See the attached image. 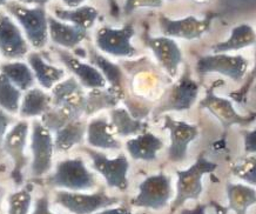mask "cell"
I'll return each mask as SVG.
<instances>
[{"label":"cell","mask_w":256,"mask_h":214,"mask_svg":"<svg viewBox=\"0 0 256 214\" xmlns=\"http://www.w3.org/2000/svg\"><path fill=\"white\" fill-rule=\"evenodd\" d=\"M200 84L192 78L190 66H184V73L178 79L167 87L159 103L152 110V118L158 120L161 115L167 112H182L188 111L196 103Z\"/></svg>","instance_id":"1"},{"label":"cell","mask_w":256,"mask_h":214,"mask_svg":"<svg viewBox=\"0 0 256 214\" xmlns=\"http://www.w3.org/2000/svg\"><path fill=\"white\" fill-rule=\"evenodd\" d=\"M6 12L13 17L25 33L30 45L42 50L48 43V15L42 6H26L19 2H8Z\"/></svg>","instance_id":"2"},{"label":"cell","mask_w":256,"mask_h":214,"mask_svg":"<svg viewBox=\"0 0 256 214\" xmlns=\"http://www.w3.org/2000/svg\"><path fill=\"white\" fill-rule=\"evenodd\" d=\"M218 167L216 162H213L204 157V153L198 155V158L190 167L187 169H178L176 181V194L174 196L173 203L170 206V214H174L182 207L188 200L198 201L204 191L202 178L204 174L213 173Z\"/></svg>","instance_id":"3"},{"label":"cell","mask_w":256,"mask_h":214,"mask_svg":"<svg viewBox=\"0 0 256 214\" xmlns=\"http://www.w3.org/2000/svg\"><path fill=\"white\" fill-rule=\"evenodd\" d=\"M46 182L50 187L80 192L92 189L96 186V179L82 159L76 158L59 161L54 173L46 178Z\"/></svg>","instance_id":"4"},{"label":"cell","mask_w":256,"mask_h":214,"mask_svg":"<svg viewBox=\"0 0 256 214\" xmlns=\"http://www.w3.org/2000/svg\"><path fill=\"white\" fill-rule=\"evenodd\" d=\"M224 80H216L207 88L206 94L202 98L200 103L201 108H206L220 121L224 131L230 128L234 125L248 126L256 120V112L248 115H242L235 110L233 103L229 99L222 98L215 93V88L220 85H224Z\"/></svg>","instance_id":"5"},{"label":"cell","mask_w":256,"mask_h":214,"mask_svg":"<svg viewBox=\"0 0 256 214\" xmlns=\"http://www.w3.org/2000/svg\"><path fill=\"white\" fill-rule=\"evenodd\" d=\"M173 195L172 178L160 172L147 176L142 182H140L139 192L132 200V205L140 208L160 210L168 205Z\"/></svg>","instance_id":"6"},{"label":"cell","mask_w":256,"mask_h":214,"mask_svg":"<svg viewBox=\"0 0 256 214\" xmlns=\"http://www.w3.org/2000/svg\"><path fill=\"white\" fill-rule=\"evenodd\" d=\"M54 201L73 214H94L116 206L120 199L108 195L105 191L96 193L58 191L54 195Z\"/></svg>","instance_id":"7"},{"label":"cell","mask_w":256,"mask_h":214,"mask_svg":"<svg viewBox=\"0 0 256 214\" xmlns=\"http://www.w3.org/2000/svg\"><path fill=\"white\" fill-rule=\"evenodd\" d=\"M136 35L133 24H126L120 29L102 26L96 33V46L101 52L118 58H132L136 54L132 38Z\"/></svg>","instance_id":"8"},{"label":"cell","mask_w":256,"mask_h":214,"mask_svg":"<svg viewBox=\"0 0 256 214\" xmlns=\"http://www.w3.org/2000/svg\"><path fill=\"white\" fill-rule=\"evenodd\" d=\"M248 66V59L240 54L230 56L228 53H214L198 58L195 70L200 76L218 73L235 83H240L247 74Z\"/></svg>","instance_id":"9"},{"label":"cell","mask_w":256,"mask_h":214,"mask_svg":"<svg viewBox=\"0 0 256 214\" xmlns=\"http://www.w3.org/2000/svg\"><path fill=\"white\" fill-rule=\"evenodd\" d=\"M54 151V140H53L52 132L46 126H44L40 120L33 121L31 134V172L33 176L40 178V176L50 173L52 169Z\"/></svg>","instance_id":"10"},{"label":"cell","mask_w":256,"mask_h":214,"mask_svg":"<svg viewBox=\"0 0 256 214\" xmlns=\"http://www.w3.org/2000/svg\"><path fill=\"white\" fill-rule=\"evenodd\" d=\"M92 160V166L106 180L107 186L126 191L128 187V171L130 161L124 154H119L116 158L110 159L106 154L92 148H84Z\"/></svg>","instance_id":"11"},{"label":"cell","mask_w":256,"mask_h":214,"mask_svg":"<svg viewBox=\"0 0 256 214\" xmlns=\"http://www.w3.org/2000/svg\"><path fill=\"white\" fill-rule=\"evenodd\" d=\"M214 18L215 15H208L204 18L188 16L181 19H172L164 15H160L158 22L164 37L172 39L195 40L200 39L202 36L210 32Z\"/></svg>","instance_id":"12"},{"label":"cell","mask_w":256,"mask_h":214,"mask_svg":"<svg viewBox=\"0 0 256 214\" xmlns=\"http://www.w3.org/2000/svg\"><path fill=\"white\" fill-rule=\"evenodd\" d=\"M30 125L26 120H20L6 133L2 141V149L12 159V179L16 185L22 183V171L28 164V158L25 153L28 144Z\"/></svg>","instance_id":"13"},{"label":"cell","mask_w":256,"mask_h":214,"mask_svg":"<svg viewBox=\"0 0 256 214\" xmlns=\"http://www.w3.org/2000/svg\"><path fill=\"white\" fill-rule=\"evenodd\" d=\"M30 45L22 30L6 11H0V54L6 59L28 57Z\"/></svg>","instance_id":"14"},{"label":"cell","mask_w":256,"mask_h":214,"mask_svg":"<svg viewBox=\"0 0 256 214\" xmlns=\"http://www.w3.org/2000/svg\"><path fill=\"white\" fill-rule=\"evenodd\" d=\"M164 128L170 132V137L168 160L172 162H182L186 160L190 142L198 137V127L196 125L175 120L170 115H164Z\"/></svg>","instance_id":"15"},{"label":"cell","mask_w":256,"mask_h":214,"mask_svg":"<svg viewBox=\"0 0 256 214\" xmlns=\"http://www.w3.org/2000/svg\"><path fill=\"white\" fill-rule=\"evenodd\" d=\"M52 106L62 107L74 118L80 119L85 114L86 94L82 84L74 77L62 79L52 88Z\"/></svg>","instance_id":"16"},{"label":"cell","mask_w":256,"mask_h":214,"mask_svg":"<svg viewBox=\"0 0 256 214\" xmlns=\"http://www.w3.org/2000/svg\"><path fill=\"white\" fill-rule=\"evenodd\" d=\"M144 43L154 54L158 64L170 78L178 74V66L182 63L184 57L180 46L174 39L168 37H152L146 32L144 36Z\"/></svg>","instance_id":"17"},{"label":"cell","mask_w":256,"mask_h":214,"mask_svg":"<svg viewBox=\"0 0 256 214\" xmlns=\"http://www.w3.org/2000/svg\"><path fill=\"white\" fill-rule=\"evenodd\" d=\"M56 53L58 54L59 59L64 65L76 76V80L82 84V87L90 88V90L106 87V79L92 64L82 63L79 58H76L67 50L56 49Z\"/></svg>","instance_id":"18"},{"label":"cell","mask_w":256,"mask_h":214,"mask_svg":"<svg viewBox=\"0 0 256 214\" xmlns=\"http://www.w3.org/2000/svg\"><path fill=\"white\" fill-rule=\"evenodd\" d=\"M48 37L64 50H76L87 38V32L72 24L48 16Z\"/></svg>","instance_id":"19"},{"label":"cell","mask_w":256,"mask_h":214,"mask_svg":"<svg viewBox=\"0 0 256 214\" xmlns=\"http://www.w3.org/2000/svg\"><path fill=\"white\" fill-rule=\"evenodd\" d=\"M164 145L162 139L152 132L144 131L136 137L127 140L126 149L134 160L154 161L156 159L158 152L164 148Z\"/></svg>","instance_id":"20"},{"label":"cell","mask_w":256,"mask_h":214,"mask_svg":"<svg viewBox=\"0 0 256 214\" xmlns=\"http://www.w3.org/2000/svg\"><path fill=\"white\" fill-rule=\"evenodd\" d=\"M87 144L100 149H120L121 142L116 138L106 117L94 118L87 124Z\"/></svg>","instance_id":"21"},{"label":"cell","mask_w":256,"mask_h":214,"mask_svg":"<svg viewBox=\"0 0 256 214\" xmlns=\"http://www.w3.org/2000/svg\"><path fill=\"white\" fill-rule=\"evenodd\" d=\"M28 64L34 74L36 80L45 90H52L54 85L65 78V71L47 63L38 52L28 54Z\"/></svg>","instance_id":"22"},{"label":"cell","mask_w":256,"mask_h":214,"mask_svg":"<svg viewBox=\"0 0 256 214\" xmlns=\"http://www.w3.org/2000/svg\"><path fill=\"white\" fill-rule=\"evenodd\" d=\"M110 125L113 133L121 138L132 137L147 131L148 124L134 118L127 108L116 107L110 112Z\"/></svg>","instance_id":"23"},{"label":"cell","mask_w":256,"mask_h":214,"mask_svg":"<svg viewBox=\"0 0 256 214\" xmlns=\"http://www.w3.org/2000/svg\"><path fill=\"white\" fill-rule=\"evenodd\" d=\"M90 61L100 71L107 83L110 84V87L122 100L124 97V74L122 69L118 64L112 63L110 59L101 56L93 49L90 50Z\"/></svg>","instance_id":"24"},{"label":"cell","mask_w":256,"mask_h":214,"mask_svg":"<svg viewBox=\"0 0 256 214\" xmlns=\"http://www.w3.org/2000/svg\"><path fill=\"white\" fill-rule=\"evenodd\" d=\"M87 124L82 118L67 122L54 132V149L59 152H67L76 145L82 144L86 135Z\"/></svg>","instance_id":"25"},{"label":"cell","mask_w":256,"mask_h":214,"mask_svg":"<svg viewBox=\"0 0 256 214\" xmlns=\"http://www.w3.org/2000/svg\"><path fill=\"white\" fill-rule=\"evenodd\" d=\"M256 44V33L248 24H241L232 29L230 36L227 40L214 44L212 46L213 53H228L230 51H238Z\"/></svg>","instance_id":"26"},{"label":"cell","mask_w":256,"mask_h":214,"mask_svg":"<svg viewBox=\"0 0 256 214\" xmlns=\"http://www.w3.org/2000/svg\"><path fill=\"white\" fill-rule=\"evenodd\" d=\"M50 107H52V97L44 92L42 88L32 87L26 91L22 98L19 114L24 119L42 117Z\"/></svg>","instance_id":"27"},{"label":"cell","mask_w":256,"mask_h":214,"mask_svg":"<svg viewBox=\"0 0 256 214\" xmlns=\"http://www.w3.org/2000/svg\"><path fill=\"white\" fill-rule=\"evenodd\" d=\"M54 16L62 22L70 23L84 31H88L96 25L99 18V11L94 6H79L76 9H54Z\"/></svg>","instance_id":"28"},{"label":"cell","mask_w":256,"mask_h":214,"mask_svg":"<svg viewBox=\"0 0 256 214\" xmlns=\"http://www.w3.org/2000/svg\"><path fill=\"white\" fill-rule=\"evenodd\" d=\"M226 192L228 198V209L235 214H247L248 208L256 205V191L244 183L227 182Z\"/></svg>","instance_id":"29"},{"label":"cell","mask_w":256,"mask_h":214,"mask_svg":"<svg viewBox=\"0 0 256 214\" xmlns=\"http://www.w3.org/2000/svg\"><path fill=\"white\" fill-rule=\"evenodd\" d=\"M120 97L112 88H93L86 94L85 114L86 117L93 115L102 110L116 108L120 101Z\"/></svg>","instance_id":"30"},{"label":"cell","mask_w":256,"mask_h":214,"mask_svg":"<svg viewBox=\"0 0 256 214\" xmlns=\"http://www.w3.org/2000/svg\"><path fill=\"white\" fill-rule=\"evenodd\" d=\"M0 73L4 74L20 91H28L33 87L36 78L28 64L20 60L8 61L0 65Z\"/></svg>","instance_id":"31"},{"label":"cell","mask_w":256,"mask_h":214,"mask_svg":"<svg viewBox=\"0 0 256 214\" xmlns=\"http://www.w3.org/2000/svg\"><path fill=\"white\" fill-rule=\"evenodd\" d=\"M22 91L11 80L0 73V108L11 114L19 113Z\"/></svg>","instance_id":"32"},{"label":"cell","mask_w":256,"mask_h":214,"mask_svg":"<svg viewBox=\"0 0 256 214\" xmlns=\"http://www.w3.org/2000/svg\"><path fill=\"white\" fill-rule=\"evenodd\" d=\"M32 189L31 183L24 186L8 196V214H28L32 205Z\"/></svg>","instance_id":"33"},{"label":"cell","mask_w":256,"mask_h":214,"mask_svg":"<svg viewBox=\"0 0 256 214\" xmlns=\"http://www.w3.org/2000/svg\"><path fill=\"white\" fill-rule=\"evenodd\" d=\"M230 172L249 185L256 186V155H246L238 159L232 164Z\"/></svg>","instance_id":"34"},{"label":"cell","mask_w":256,"mask_h":214,"mask_svg":"<svg viewBox=\"0 0 256 214\" xmlns=\"http://www.w3.org/2000/svg\"><path fill=\"white\" fill-rule=\"evenodd\" d=\"M255 81H256V52H255V65L252 69L250 73L247 76V79L244 80V84L242 85L240 90L232 92L229 96H230V98H233V100H235L238 104L246 103V101H247V97H248L249 92L252 91Z\"/></svg>","instance_id":"35"},{"label":"cell","mask_w":256,"mask_h":214,"mask_svg":"<svg viewBox=\"0 0 256 214\" xmlns=\"http://www.w3.org/2000/svg\"><path fill=\"white\" fill-rule=\"evenodd\" d=\"M164 6V0H126L122 11L126 16L136 11L138 9H160Z\"/></svg>","instance_id":"36"},{"label":"cell","mask_w":256,"mask_h":214,"mask_svg":"<svg viewBox=\"0 0 256 214\" xmlns=\"http://www.w3.org/2000/svg\"><path fill=\"white\" fill-rule=\"evenodd\" d=\"M244 135V152L256 154V128L252 131H242Z\"/></svg>","instance_id":"37"},{"label":"cell","mask_w":256,"mask_h":214,"mask_svg":"<svg viewBox=\"0 0 256 214\" xmlns=\"http://www.w3.org/2000/svg\"><path fill=\"white\" fill-rule=\"evenodd\" d=\"M32 214H56V213H53L50 208L48 196L42 195L36 200L34 208L32 210Z\"/></svg>","instance_id":"38"},{"label":"cell","mask_w":256,"mask_h":214,"mask_svg":"<svg viewBox=\"0 0 256 214\" xmlns=\"http://www.w3.org/2000/svg\"><path fill=\"white\" fill-rule=\"evenodd\" d=\"M11 122L12 119L10 118L8 112L2 111L0 108V147H2V141H4L6 133L8 132V126Z\"/></svg>","instance_id":"39"},{"label":"cell","mask_w":256,"mask_h":214,"mask_svg":"<svg viewBox=\"0 0 256 214\" xmlns=\"http://www.w3.org/2000/svg\"><path fill=\"white\" fill-rule=\"evenodd\" d=\"M94 214H132V209L127 206L108 207V208L101 209Z\"/></svg>","instance_id":"40"},{"label":"cell","mask_w":256,"mask_h":214,"mask_svg":"<svg viewBox=\"0 0 256 214\" xmlns=\"http://www.w3.org/2000/svg\"><path fill=\"white\" fill-rule=\"evenodd\" d=\"M110 6V13L114 18H119L120 17V6L118 4V0H107Z\"/></svg>","instance_id":"41"},{"label":"cell","mask_w":256,"mask_h":214,"mask_svg":"<svg viewBox=\"0 0 256 214\" xmlns=\"http://www.w3.org/2000/svg\"><path fill=\"white\" fill-rule=\"evenodd\" d=\"M206 205H202V203H198L194 208L190 209H184L181 212V214H206Z\"/></svg>","instance_id":"42"},{"label":"cell","mask_w":256,"mask_h":214,"mask_svg":"<svg viewBox=\"0 0 256 214\" xmlns=\"http://www.w3.org/2000/svg\"><path fill=\"white\" fill-rule=\"evenodd\" d=\"M16 2L22 3V4H28V5H33V6H45L48 4L50 0H16Z\"/></svg>","instance_id":"43"},{"label":"cell","mask_w":256,"mask_h":214,"mask_svg":"<svg viewBox=\"0 0 256 214\" xmlns=\"http://www.w3.org/2000/svg\"><path fill=\"white\" fill-rule=\"evenodd\" d=\"M62 2L68 9H76V8H79V6H82V4L87 2V0H62Z\"/></svg>","instance_id":"44"},{"label":"cell","mask_w":256,"mask_h":214,"mask_svg":"<svg viewBox=\"0 0 256 214\" xmlns=\"http://www.w3.org/2000/svg\"><path fill=\"white\" fill-rule=\"evenodd\" d=\"M8 3V0H0V6H5Z\"/></svg>","instance_id":"45"},{"label":"cell","mask_w":256,"mask_h":214,"mask_svg":"<svg viewBox=\"0 0 256 214\" xmlns=\"http://www.w3.org/2000/svg\"><path fill=\"white\" fill-rule=\"evenodd\" d=\"M252 91H254V92H256V81H255L254 86H252Z\"/></svg>","instance_id":"46"},{"label":"cell","mask_w":256,"mask_h":214,"mask_svg":"<svg viewBox=\"0 0 256 214\" xmlns=\"http://www.w3.org/2000/svg\"><path fill=\"white\" fill-rule=\"evenodd\" d=\"M136 214H147V213H144V212H139V213H136Z\"/></svg>","instance_id":"47"},{"label":"cell","mask_w":256,"mask_h":214,"mask_svg":"<svg viewBox=\"0 0 256 214\" xmlns=\"http://www.w3.org/2000/svg\"><path fill=\"white\" fill-rule=\"evenodd\" d=\"M168 2H175V0H168Z\"/></svg>","instance_id":"48"}]
</instances>
